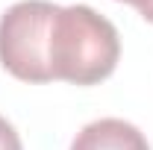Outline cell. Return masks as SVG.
I'll use <instances>...</instances> for the list:
<instances>
[{"instance_id": "cell-3", "label": "cell", "mask_w": 153, "mask_h": 150, "mask_svg": "<svg viewBox=\"0 0 153 150\" xmlns=\"http://www.w3.org/2000/svg\"><path fill=\"white\" fill-rule=\"evenodd\" d=\"M71 150H150V144L138 127L121 118H100L76 132Z\"/></svg>"}, {"instance_id": "cell-4", "label": "cell", "mask_w": 153, "mask_h": 150, "mask_svg": "<svg viewBox=\"0 0 153 150\" xmlns=\"http://www.w3.org/2000/svg\"><path fill=\"white\" fill-rule=\"evenodd\" d=\"M0 150H24V144H21L15 127H12L3 115H0Z\"/></svg>"}, {"instance_id": "cell-6", "label": "cell", "mask_w": 153, "mask_h": 150, "mask_svg": "<svg viewBox=\"0 0 153 150\" xmlns=\"http://www.w3.org/2000/svg\"><path fill=\"white\" fill-rule=\"evenodd\" d=\"M121 3H133V0H121Z\"/></svg>"}, {"instance_id": "cell-2", "label": "cell", "mask_w": 153, "mask_h": 150, "mask_svg": "<svg viewBox=\"0 0 153 150\" xmlns=\"http://www.w3.org/2000/svg\"><path fill=\"white\" fill-rule=\"evenodd\" d=\"M59 6L21 0L0 18V65L24 82H50V27Z\"/></svg>"}, {"instance_id": "cell-1", "label": "cell", "mask_w": 153, "mask_h": 150, "mask_svg": "<svg viewBox=\"0 0 153 150\" xmlns=\"http://www.w3.org/2000/svg\"><path fill=\"white\" fill-rule=\"evenodd\" d=\"M50 74L74 85H97L115 71L121 38L109 18L91 6H59L50 27Z\"/></svg>"}, {"instance_id": "cell-5", "label": "cell", "mask_w": 153, "mask_h": 150, "mask_svg": "<svg viewBox=\"0 0 153 150\" xmlns=\"http://www.w3.org/2000/svg\"><path fill=\"white\" fill-rule=\"evenodd\" d=\"M133 6L141 12V18L153 24V0H133Z\"/></svg>"}]
</instances>
